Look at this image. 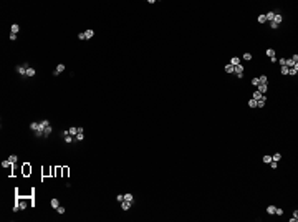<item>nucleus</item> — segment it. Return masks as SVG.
<instances>
[{"instance_id":"nucleus-42","label":"nucleus","mask_w":298,"mask_h":222,"mask_svg":"<svg viewBox=\"0 0 298 222\" xmlns=\"http://www.w3.org/2000/svg\"><path fill=\"white\" fill-rule=\"evenodd\" d=\"M78 38H80V40H86V38H85V32H81V33H78Z\"/></svg>"},{"instance_id":"nucleus-25","label":"nucleus","mask_w":298,"mask_h":222,"mask_svg":"<svg viewBox=\"0 0 298 222\" xmlns=\"http://www.w3.org/2000/svg\"><path fill=\"white\" fill-rule=\"evenodd\" d=\"M73 141H75V138H73V136H70V134H68V136H65V143H68V144H71Z\"/></svg>"},{"instance_id":"nucleus-37","label":"nucleus","mask_w":298,"mask_h":222,"mask_svg":"<svg viewBox=\"0 0 298 222\" xmlns=\"http://www.w3.org/2000/svg\"><path fill=\"white\" fill-rule=\"evenodd\" d=\"M270 161H272V156H268V154H267V156H263V162H267V164H268Z\"/></svg>"},{"instance_id":"nucleus-13","label":"nucleus","mask_w":298,"mask_h":222,"mask_svg":"<svg viewBox=\"0 0 298 222\" xmlns=\"http://www.w3.org/2000/svg\"><path fill=\"white\" fill-rule=\"evenodd\" d=\"M230 65H232V66H237V65H240V58H238V56H233V58L230 60Z\"/></svg>"},{"instance_id":"nucleus-33","label":"nucleus","mask_w":298,"mask_h":222,"mask_svg":"<svg viewBox=\"0 0 298 222\" xmlns=\"http://www.w3.org/2000/svg\"><path fill=\"white\" fill-rule=\"evenodd\" d=\"M116 201H118V202H123V201H124V194H118V196H116Z\"/></svg>"},{"instance_id":"nucleus-29","label":"nucleus","mask_w":298,"mask_h":222,"mask_svg":"<svg viewBox=\"0 0 298 222\" xmlns=\"http://www.w3.org/2000/svg\"><path fill=\"white\" fill-rule=\"evenodd\" d=\"M248 106L250 108H257V101L255 100H248Z\"/></svg>"},{"instance_id":"nucleus-44","label":"nucleus","mask_w":298,"mask_h":222,"mask_svg":"<svg viewBox=\"0 0 298 222\" xmlns=\"http://www.w3.org/2000/svg\"><path fill=\"white\" fill-rule=\"evenodd\" d=\"M10 40H12V41L17 40V35H15V33H10Z\"/></svg>"},{"instance_id":"nucleus-30","label":"nucleus","mask_w":298,"mask_h":222,"mask_svg":"<svg viewBox=\"0 0 298 222\" xmlns=\"http://www.w3.org/2000/svg\"><path fill=\"white\" fill-rule=\"evenodd\" d=\"M252 85H253V86L257 88V86L260 85V81H258V78H252Z\"/></svg>"},{"instance_id":"nucleus-17","label":"nucleus","mask_w":298,"mask_h":222,"mask_svg":"<svg viewBox=\"0 0 298 222\" xmlns=\"http://www.w3.org/2000/svg\"><path fill=\"white\" fill-rule=\"evenodd\" d=\"M10 30H12V33H15V35H17V33H18V30H20V27H18L17 23H13V25L10 27Z\"/></svg>"},{"instance_id":"nucleus-35","label":"nucleus","mask_w":298,"mask_h":222,"mask_svg":"<svg viewBox=\"0 0 298 222\" xmlns=\"http://www.w3.org/2000/svg\"><path fill=\"white\" fill-rule=\"evenodd\" d=\"M18 211H22V209H20V202H17V204L13 206V212H18Z\"/></svg>"},{"instance_id":"nucleus-32","label":"nucleus","mask_w":298,"mask_h":222,"mask_svg":"<svg viewBox=\"0 0 298 222\" xmlns=\"http://www.w3.org/2000/svg\"><path fill=\"white\" fill-rule=\"evenodd\" d=\"M10 166H12V162H10V161H8V159H7V161H3V162H2V167H10Z\"/></svg>"},{"instance_id":"nucleus-18","label":"nucleus","mask_w":298,"mask_h":222,"mask_svg":"<svg viewBox=\"0 0 298 222\" xmlns=\"http://www.w3.org/2000/svg\"><path fill=\"white\" fill-rule=\"evenodd\" d=\"M258 81H260V85H267V81H268V78L265 76V75H262V76H258Z\"/></svg>"},{"instance_id":"nucleus-23","label":"nucleus","mask_w":298,"mask_h":222,"mask_svg":"<svg viewBox=\"0 0 298 222\" xmlns=\"http://www.w3.org/2000/svg\"><path fill=\"white\" fill-rule=\"evenodd\" d=\"M224 70H225V71H227V73H233V66H232L230 63H227V65H225V68H224Z\"/></svg>"},{"instance_id":"nucleus-3","label":"nucleus","mask_w":298,"mask_h":222,"mask_svg":"<svg viewBox=\"0 0 298 222\" xmlns=\"http://www.w3.org/2000/svg\"><path fill=\"white\" fill-rule=\"evenodd\" d=\"M63 71H65V65H63V63H60V65H58V66L55 68V71H53V75H55V76H58L60 73H63Z\"/></svg>"},{"instance_id":"nucleus-4","label":"nucleus","mask_w":298,"mask_h":222,"mask_svg":"<svg viewBox=\"0 0 298 222\" xmlns=\"http://www.w3.org/2000/svg\"><path fill=\"white\" fill-rule=\"evenodd\" d=\"M46 126H50V121H48V119H41V121L38 123V129H41V131H43Z\"/></svg>"},{"instance_id":"nucleus-16","label":"nucleus","mask_w":298,"mask_h":222,"mask_svg":"<svg viewBox=\"0 0 298 222\" xmlns=\"http://www.w3.org/2000/svg\"><path fill=\"white\" fill-rule=\"evenodd\" d=\"M297 73H298V65H295V66H292V68L288 70V75H293V76H295Z\"/></svg>"},{"instance_id":"nucleus-24","label":"nucleus","mask_w":298,"mask_h":222,"mask_svg":"<svg viewBox=\"0 0 298 222\" xmlns=\"http://www.w3.org/2000/svg\"><path fill=\"white\" fill-rule=\"evenodd\" d=\"M257 20H258V23H265V22H267V17H265V13L258 15V18H257Z\"/></svg>"},{"instance_id":"nucleus-1","label":"nucleus","mask_w":298,"mask_h":222,"mask_svg":"<svg viewBox=\"0 0 298 222\" xmlns=\"http://www.w3.org/2000/svg\"><path fill=\"white\" fill-rule=\"evenodd\" d=\"M27 70H28V63H22L15 68V71L20 75V76H27Z\"/></svg>"},{"instance_id":"nucleus-41","label":"nucleus","mask_w":298,"mask_h":222,"mask_svg":"<svg viewBox=\"0 0 298 222\" xmlns=\"http://www.w3.org/2000/svg\"><path fill=\"white\" fill-rule=\"evenodd\" d=\"M270 27H272V28H273V30H277V28H278V25H277V23H275V22H270Z\"/></svg>"},{"instance_id":"nucleus-36","label":"nucleus","mask_w":298,"mask_h":222,"mask_svg":"<svg viewBox=\"0 0 298 222\" xmlns=\"http://www.w3.org/2000/svg\"><path fill=\"white\" fill-rule=\"evenodd\" d=\"M288 66H282V75H288Z\"/></svg>"},{"instance_id":"nucleus-5","label":"nucleus","mask_w":298,"mask_h":222,"mask_svg":"<svg viewBox=\"0 0 298 222\" xmlns=\"http://www.w3.org/2000/svg\"><path fill=\"white\" fill-rule=\"evenodd\" d=\"M51 131H53V128H51V124H50V126H46V128L43 129V139H46V138H48V136L51 134Z\"/></svg>"},{"instance_id":"nucleus-43","label":"nucleus","mask_w":298,"mask_h":222,"mask_svg":"<svg viewBox=\"0 0 298 222\" xmlns=\"http://www.w3.org/2000/svg\"><path fill=\"white\" fill-rule=\"evenodd\" d=\"M278 61H280V65H282V66H285V63H287V60H285V58H280Z\"/></svg>"},{"instance_id":"nucleus-20","label":"nucleus","mask_w":298,"mask_h":222,"mask_svg":"<svg viewBox=\"0 0 298 222\" xmlns=\"http://www.w3.org/2000/svg\"><path fill=\"white\" fill-rule=\"evenodd\" d=\"M83 139H85V133H78L75 136V141H83Z\"/></svg>"},{"instance_id":"nucleus-10","label":"nucleus","mask_w":298,"mask_h":222,"mask_svg":"<svg viewBox=\"0 0 298 222\" xmlns=\"http://www.w3.org/2000/svg\"><path fill=\"white\" fill-rule=\"evenodd\" d=\"M50 206H51L53 209H58V207H60V201H58V199H51V201H50Z\"/></svg>"},{"instance_id":"nucleus-6","label":"nucleus","mask_w":298,"mask_h":222,"mask_svg":"<svg viewBox=\"0 0 298 222\" xmlns=\"http://www.w3.org/2000/svg\"><path fill=\"white\" fill-rule=\"evenodd\" d=\"M255 90H258V91H260L262 95H265V93H267V90H268V85H258V86H257Z\"/></svg>"},{"instance_id":"nucleus-8","label":"nucleus","mask_w":298,"mask_h":222,"mask_svg":"<svg viewBox=\"0 0 298 222\" xmlns=\"http://www.w3.org/2000/svg\"><path fill=\"white\" fill-rule=\"evenodd\" d=\"M265 55H267L268 58H275V50H273V48H267Z\"/></svg>"},{"instance_id":"nucleus-34","label":"nucleus","mask_w":298,"mask_h":222,"mask_svg":"<svg viewBox=\"0 0 298 222\" xmlns=\"http://www.w3.org/2000/svg\"><path fill=\"white\" fill-rule=\"evenodd\" d=\"M268 164H270V167H272V169H275V167L278 166V162H277V161H270Z\"/></svg>"},{"instance_id":"nucleus-19","label":"nucleus","mask_w":298,"mask_h":222,"mask_svg":"<svg viewBox=\"0 0 298 222\" xmlns=\"http://www.w3.org/2000/svg\"><path fill=\"white\" fill-rule=\"evenodd\" d=\"M265 17H267V20H268V22H272V20H273V17H275V12H268V13H265Z\"/></svg>"},{"instance_id":"nucleus-31","label":"nucleus","mask_w":298,"mask_h":222,"mask_svg":"<svg viewBox=\"0 0 298 222\" xmlns=\"http://www.w3.org/2000/svg\"><path fill=\"white\" fill-rule=\"evenodd\" d=\"M35 136H36V138H43V131H41V129H36V131H35Z\"/></svg>"},{"instance_id":"nucleus-45","label":"nucleus","mask_w":298,"mask_h":222,"mask_svg":"<svg viewBox=\"0 0 298 222\" xmlns=\"http://www.w3.org/2000/svg\"><path fill=\"white\" fill-rule=\"evenodd\" d=\"M25 207H27V204H25V202H20V209H22V211H23V209H25Z\"/></svg>"},{"instance_id":"nucleus-11","label":"nucleus","mask_w":298,"mask_h":222,"mask_svg":"<svg viewBox=\"0 0 298 222\" xmlns=\"http://www.w3.org/2000/svg\"><path fill=\"white\" fill-rule=\"evenodd\" d=\"M129 207H131V202H128V201H123V202H121V209H123V211H129Z\"/></svg>"},{"instance_id":"nucleus-15","label":"nucleus","mask_w":298,"mask_h":222,"mask_svg":"<svg viewBox=\"0 0 298 222\" xmlns=\"http://www.w3.org/2000/svg\"><path fill=\"white\" fill-rule=\"evenodd\" d=\"M124 201H128V202H131V204H132L134 197H132V194H131V192H126V194H124Z\"/></svg>"},{"instance_id":"nucleus-46","label":"nucleus","mask_w":298,"mask_h":222,"mask_svg":"<svg viewBox=\"0 0 298 222\" xmlns=\"http://www.w3.org/2000/svg\"><path fill=\"white\" fill-rule=\"evenodd\" d=\"M297 221H298V217H293V216L290 217V222H297Z\"/></svg>"},{"instance_id":"nucleus-27","label":"nucleus","mask_w":298,"mask_h":222,"mask_svg":"<svg viewBox=\"0 0 298 222\" xmlns=\"http://www.w3.org/2000/svg\"><path fill=\"white\" fill-rule=\"evenodd\" d=\"M280 157H282V154H280V152H277V154H273V156H272V161H277V162H278V161H280Z\"/></svg>"},{"instance_id":"nucleus-40","label":"nucleus","mask_w":298,"mask_h":222,"mask_svg":"<svg viewBox=\"0 0 298 222\" xmlns=\"http://www.w3.org/2000/svg\"><path fill=\"white\" fill-rule=\"evenodd\" d=\"M282 214H283V209H278V207H277V209H275V216H282Z\"/></svg>"},{"instance_id":"nucleus-2","label":"nucleus","mask_w":298,"mask_h":222,"mask_svg":"<svg viewBox=\"0 0 298 222\" xmlns=\"http://www.w3.org/2000/svg\"><path fill=\"white\" fill-rule=\"evenodd\" d=\"M252 100H255V101H258V100H267V96H265V95H262L258 90H255V91H253V96H252Z\"/></svg>"},{"instance_id":"nucleus-21","label":"nucleus","mask_w":298,"mask_h":222,"mask_svg":"<svg viewBox=\"0 0 298 222\" xmlns=\"http://www.w3.org/2000/svg\"><path fill=\"white\" fill-rule=\"evenodd\" d=\"M8 161H10V162H12V164H15V162H17V161H18V156H17V154H12V156H10V157H8Z\"/></svg>"},{"instance_id":"nucleus-14","label":"nucleus","mask_w":298,"mask_h":222,"mask_svg":"<svg viewBox=\"0 0 298 222\" xmlns=\"http://www.w3.org/2000/svg\"><path fill=\"white\" fill-rule=\"evenodd\" d=\"M93 35H95V30H91V28L85 32V38H86V40H88V38H93Z\"/></svg>"},{"instance_id":"nucleus-22","label":"nucleus","mask_w":298,"mask_h":222,"mask_svg":"<svg viewBox=\"0 0 298 222\" xmlns=\"http://www.w3.org/2000/svg\"><path fill=\"white\" fill-rule=\"evenodd\" d=\"M275 209H277L275 206H268V207H267V214H270V216L275 214Z\"/></svg>"},{"instance_id":"nucleus-9","label":"nucleus","mask_w":298,"mask_h":222,"mask_svg":"<svg viewBox=\"0 0 298 222\" xmlns=\"http://www.w3.org/2000/svg\"><path fill=\"white\" fill-rule=\"evenodd\" d=\"M68 133H70V136H73V138H75V136L78 134V128H76V126H71V128L68 129Z\"/></svg>"},{"instance_id":"nucleus-7","label":"nucleus","mask_w":298,"mask_h":222,"mask_svg":"<svg viewBox=\"0 0 298 222\" xmlns=\"http://www.w3.org/2000/svg\"><path fill=\"white\" fill-rule=\"evenodd\" d=\"M282 20H283V18H282V15H280V13H275V17H273V20H272V22H275L277 25H280V23H282Z\"/></svg>"},{"instance_id":"nucleus-26","label":"nucleus","mask_w":298,"mask_h":222,"mask_svg":"<svg viewBox=\"0 0 298 222\" xmlns=\"http://www.w3.org/2000/svg\"><path fill=\"white\" fill-rule=\"evenodd\" d=\"M30 129H32V131H36V129H38V123H36V121L30 123Z\"/></svg>"},{"instance_id":"nucleus-28","label":"nucleus","mask_w":298,"mask_h":222,"mask_svg":"<svg viewBox=\"0 0 298 222\" xmlns=\"http://www.w3.org/2000/svg\"><path fill=\"white\" fill-rule=\"evenodd\" d=\"M265 101H267V100H258V101H257V108H263Z\"/></svg>"},{"instance_id":"nucleus-12","label":"nucleus","mask_w":298,"mask_h":222,"mask_svg":"<svg viewBox=\"0 0 298 222\" xmlns=\"http://www.w3.org/2000/svg\"><path fill=\"white\" fill-rule=\"evenodd\" d=\"M35 68H32V66H28V70H27V76L25 78H32V76H35Z\"/></svg>"},{"instance_id":"nucleus-39","label":"nucleus","mask_w":298,"mask_h":222,"mask_svg":"<svg viewBox=\"0 0 298 222\" xmlns=\"http://www.w3.org/2000/svg\"><path fill=\"white\" fill-rule=\"evenodd\" d=\"M56 212H58V214H65V207H63V206H60V207L56 209Z\"/></svg>"},{"instance_id":"nucleus-38","label":"nucleus","mask_w":298,"mask_h":222,"mask_svg":"<svg viewBox=\"0 0 298 222\" xmlns=\"http://www.w3.org/2000/svg\"><path fill=\"white\" fill-rule=\"evenodd\" d=\"M243 60L250 61V60H252V55H250V53H245V55H243Z\"/></svg>"}]
</instances>
